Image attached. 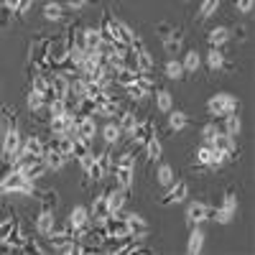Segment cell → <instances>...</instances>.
Segmentation results:
<instances>
[{"instance_id": "31", "label": "cell", "mask_w": 255, "mask_h": 255, "mask_svg": "<svg viewBox=\"0 0 255 255\" xmlns=\"http://www.w3.org/2000/svg\"><path fill=\"white\" fill-rule=\"evenodd\" d=\"M138 69H130V67H120L118 72H115V84L118 87H125V84H133L135 79H138Z\"/></svg>"}, {"instance_id": "20", "label": "cell", "mask_w": 255, "mask_h": 255, "mask_svg": "<svg viewBox=\"0 0 255 255\" xmlns=\"http://www.w3.org/2000/svg\"><path fill=\"white\" fill-rule=\"evenodd\" d=\"M79 41H82V46L87 49V51H97V46L102 44V38H100V31L97 28H82L79 31Z\"/></svg>"}, {"instance_id": "18", "label": "cell", "mask_w": 255, "mask_h": 255, "mask_svg": "<svg viewBox=\"0 0 255 255\" xmlns=\"http://www.w3.org/2000/svg\"><path fill=\"white\" fill-rule=\"evenodd\" d=\"M41 158H44V163H46L49 171H61L64 163L69 161V158H64L56 148H44V156H41Z\"/></svg>"}, {"instance_id": "1", "label": "cell", "mask_w": 255, "mask_h": 255, "mask_svg": "<svg viewBox=\"0 0 255 255\" xmlns=\"http://www.w3.org/2000/svg\"><path fill=\"white\" fill-rule=\"evenodd\" d=\"M0 191H3V194L33 197L36 194V186H33V181H28L23 174H20L18 168H13V171H8L3 179H0Z\"/></svg>"}, {"instance_id": "41", "label": "cell", "mask_w": 255, "mask_h": 255, "mask_svg": "<svg viewBox=\"0 0 255 255\" xmlns=\"http://www.w3.org/2000/svg\"><path fill=\"white\" fill-rule=\"evenodd\" d=\"M92 153V148H90V140H84V138H74V148H72V156L74 158H82V156H87Z\"/></svg>"}, {"instance_id": "2", "label": "cell", "mask_w": 255, "mask_h": 255, "mask_svg": "<svg viewBox=\"0 0 255 255\" xmlns=\"http://www.w3.org/2000/svg\"><path fill=\"white\" fill-rule=\"evenodd\" d=\"M238 108H240L238 97L230 95V92H217L215 97H209V102H207V113L212 118H225L230 113H238Z\"/></svg>"}, {"instance_id": "16", "label": "cell", "mask_w": 255, "mask_h": 255, "mask_svg": "<svg viewBox=\"0 0 255 255\" xmlns=\"http://www.w3.org/2000/svg\"><path fill=\"white\" fill-rule=\"evenodd\" d=\"M113 36H115V41H120V44H128V46H130V41L135 38V31L128 26L125 20L113 18Z\"/></svg>"}, {"instance_id": "50", "label": "cell", "mask_w": 255, "mask_h": 255, "mask_svg": "<svg viewBox=\"0 0 255 255\" xmlns=\"http://www.w3.org/2000/svg\"><path fill=\"white\" fill-rule=\"evenodd\" d=\"M235 5H238L240 13H250L253 5H255V0H235Z\"/></svg>"}, {"instance_id": "10", "label": "cell", "mask_w": 255, "mask_h": 255, "mask_svg": "<svg viewBox=\"0 0 255 255\" xmlns=\"http://www.w3.org/2000/svg\"><path fill=\"white\" fill-rule=\"evenodd\" d=\"M95 115L97 118H118L120 115V102L110 100V97H102L95 102Z\"/></svg>"}, {"instance_id": "27", "label": "cell", "mask_w": 255, "mask_h": 255, "mask_svg": "<svg viewBox=\"0 0 255 255\" xmlns=\"http://www.w3.org/2000/svg\"><path fill=\"white\" fill-rule=\"evenodd\" d=\"M181 67H184L186 74H197V72L202 69V56H199V51L189 49V51L184 54V59H181Z\"/></svg>"}, {"instance_id": "47", "label": "cell", "mask_w": 255, "mask_h": 255, "mask_svg": "<svg viewBox=\"0 0 255 255\" xmlns=\"http://www.w3.org/2000/svg\"><path fill=\"white\" fill-rule=\"evenodd\" d=\"M18 225V220H13V217H8V220H3L0 222V240H5L8 235H10V230Z\"/></svg>"}, {"instance_id": "40", "label": "cell", "mask_w": 255, "mask_h": 255, "mask_svg": "<svg viewBox=\"0 0 255 255\" xmlns=\"http://www.w3.org/2000/svg\"><path fill=\"white\" fill-rule=\"evenodd\" d=\"M28 110L31 113H38V110H44L46 108V102H44V95H41V92H36V90H31L28 92Z\"/></svg>"}, {"instance_id": "19", "label": "cell", "mask_w": 255, "mask_h": 255, "mask_svg": "<svg viewBox=\"0 0 255 255\" xmlns=\"http://www.w3.org/2000/svg\"><path fill=\"white\" fill-rule=\"evenodd\" d=\"M18 171L23 174L28 181H38V179H44V174L49 171V168H46L44 158H38V161H33V163H28V166H23V168H18Z\"/></svg>"}, {"instance_id": "49", "label": "cell", "mask_w": 255, "mask_h": 255, "mask_svg": "<svg viewBox=\"0 0 255 255\" xmlns=\"http://www.w3.org/2000/svg\"><path fill=\"white\" fill-rule=\"evenodd\" d=\"M77 163L82 166V171H87V168L95 163V153H87V156H82V158H77Z\"/></svg>"}, {"instance_id": "9", "label": "cell", "mask_w": 255, "mask_h": 255, "mask_svg": "<svg viewBox=\"0 0 255 255\" xmlns=\"http://www.w3.org/2000/svg\"><path fill=\"white\" fill-rule=\"evenodd\" d=\"M125 202H128V189L123 186H113L108 189V207H110V215H118V212L125 209Z\"/></svg>"}, {"instance_id": "44", "label": "cell", "mask_w": 255, "mask_h": 255, "mask_svg": "<svg viewBox=\"0 0 255 255\" xmlns=\"http://www.w3.org/2000/svg\"><path fill=\"white\" fill-rule=\"evenodd\" d=\"M220 207H222L225 212H230V215H235V212H238V197H235V191H227Z\"/></svg>"}, {"instance_id": "54", "label": "cell", "mask_w": 255, "mask_h": 255, "mask_svg": "<svg viewBox=\"0 0 255 255\" xmlns=\"http://www.w3.org/2000/svg\"><path fill=\"white\" fill-rule=\"evenodd\" d=\"M31 3H33V0H20V5H18V10H15V15H23L28 8H31Z\"/></svg>"}, {"instance_id": "34", "label": "cell", "mask_w": 255, "mask_h": 255, "mask_svg": "<svg viewBox=\"0 0 255 255\" xmlns=\"http://www.w3.org/2000/svg\"><path fill=\"white\" fill-rule=\"evenodd\" d=\"M44 18L49 20V23H59V20L64 18V3H46L44 5Z\"/></svg>"}, {"instance_id": "17", "label": "cell", "mask_w": 255, "mask_h": 255, "mask_svg": "<svg viewBox=\"0 0 255 255\" xmlns=\"http://www.w3.org/2000/svg\"><path fill=\"white\" fill-rule=\"evenodd\" d=\"M133 56H135V67H138V72H153L156 61H153L151 51L145 49V44L138 46V49H133Z\"/></svg>"}, {"instance_id": "38", "label": "cell", "mask_w": 255, "mask_h": 255, "mask_svg": "<svg viewBox=\"0 0 255 255\" xmlns=\"http://www.w3.org/2000/svg\"><path fill=\"white\" fill-rule=\"evenodd\" d=\"M217 135H220V125H217V123H207V125L202 128V143L212 145Z\"/></svg>"}, {"instance_id": "3", "label": "cell", "mask_w": 255, "mask_h": 255, "mask_svg": "<svg viewBox=\"0 0 255 255\" xmlns=\"http://www.w3.org/2000/svg\"><path fill=\"white\" fill-rule=\"evenodd\" d=\"M20 148H23V135H20V130L15 125L5 128L3 145H0V158H3V163H13L15 156L20 153Z\"/></svg>"}, {"instance_id": "32", "label": "cell", "mask_w": 255, "mask_h": 255, "mask_svg": "<svg viewBox=\"0 0 255 255\" xmlns=\"http://www.w3.org/2000/svg\"><path fill=\"white\" fill-rule=\"evenodd\" d=\"M153 97H156V108H158L161 113L174 110V95L168 92V90H156V92H153Z\"/></svg>"}, {"instance_id": "37", "label": "cell", "mask_w": 255, "mask_h": 255, "mask_svg": "<svg viewBox=\"0 0 255 255\" xmlns=\"http://www.w3.org/2000/svg\"><path fill=\"white\" fill-rule=\"evenodd\" d=\"M220 5H222V0H202V5L197 10V20H207L209 15H215Z\"/></svg>"}, {"instance_id": "33", "label": "cell", "mask_w": 255, "mask_h": 255, "mask_svg": "<svg viewBox=\"0 0 255 255\" xmlns=\"http://www.w3.org/2000/svg\"><path fill=\"white\" fill-rule=\"evenodd\" d=\"M20 151L33 153V156H44V138H38V135L23 138V148H20Z\"/></svg>"}, {"instance_id": "8", "label": "cell", "mask_w": 255, "mask_h": 255, "mask_svg": "<svg viewBox=\"0 0 255 255\" xmlns=\"http://www.w3.org/2000/svg\"><path fill=\"white\" fill-rule=\"evenodd\" d=\"M67 225H69L72 230H84V227H90V225H92V220H90V207L77 204V207L69 212Z\"/></svg>"}, {"instance_id": "48", "label": "cell", "mask_w": 255, "mask_h": 255, "mask_svg": "<svg viewBox=\"0 0 255 255\" xmlns=\"http://www.w3.org/2000/svg\"><path fill=\"white\" fill-rule=\"evenodd\" d=\"M41 197H44V199H41V202H44V204H41V209H54V202L59 199L56 191H46V194H41Z\"/></svg>"}, {"instance_id": "55", "label": "cell", "mask_w": 255, "mask_h": 255, "mask_svg": "<svg viewBox=\"0 0 255 255\" xmlns=\"http://www.w3.org/2000/svg\"><path fill=\"white\" fill-rule=\"evenodd\" d=\"M3 5H5V8H10V10L15 13V10H18V5H20V0H3Z\"/></svg>"}, {"instance_id": "53", "label": "cell", "mask_w": 255, "mask_h": 255, "mask_svg": "<svg viewBox=\"0 0 255 255\" xmlns=\"http://www.w3.org/2000/svg\"><path fill=\"white\" fill-rule=\"evenodd\" d=\"M84 3H87V0H64V5H69V8H74V10L84 8Z\"/></svg>"}, {"instance_id": "28", "label": "cell", "mask_w": 255, "mask_h": 255, "mask_svg": "<svg viewBox=\"0 0 255 255\" xmlns=\"http://www.w3.org/2000/svg\"><path fill=\"white\" fill-rule=\"evenodd\" d=\"M181 44H184V38H181V33L174 28L168 36H163V51L168 54V56H176L179 54V49H181Z\"/></svg>"}, {"instance_id": "36", "label": "cell", "mask_w": 255, "mask_h": 255, "mask_svg": "<svg viewBox=\"0 0 255 255\" xmlns=\"http://www.w3.org/2000/svg\"><path fill=\"white\" fill-rule=\"evenodd\" d=\"M161 153H163V145H161V140H158V135L156 138H151L145 143V158L151 161V163H158V158H161Z\"/></svg>"}, {"instance_id": "5", "label": "cell", "mask_w": 255, "mask_h": 255, "mask_svg": "<svg viewBox=\"0 0 255 255\" xmlns=\"http://www.w3.org/2000/svg\"><path fill=\"white\" fill-rule=\"evenodd\" d=\"M151 138H156V123H153V118L138 120V125L133 128V133H130L133 145H135V148H145V143L151 140Z\"/></svg>"}, {"instance_id": "6", "label": "cell", "mask_w": 255, "mask_h": 255, "mask_svg": "<svg viewBox=\"0 0 255 255\" xmlns=\"http://www.w3.org/2000/svg\"><path fill=\"white\" fill-rule=\"evenodd\" d=\"M189 197V184L186 181H174L168 186V191L161 197V207H171V204H179Z\"/></svg>"}, {"instance_id": "35", "label": "cell", "mask_w": 255, "mask_h": 255, "mask_svg": "<svg viewBox=\"0 0 255 255\" xmlns=\"http://www.w3.org/2000/svg\"><path fill=\"white\" fill-rule=\"evenodd\" d=\"M123 90H125V95H128V97L135 100V102H140V100H145V97H151V92H148V90L143 87V84H140L138 79H135L133 84H125Z\"/></svg>"}, {"instance_id": "12", "label": "cell", "mask_w": 255, "mask_h": 255, "mask_svg": "<svg viewBox=\"0 0 255 255\" xmlns=\"http://www.w3.org/2000/svg\"><path fill=\"white\" fill-rule=\"evenodd\" d=\"M204 240H207L204 230H202L199 225H191L189 240H186V253H189V255H199V253H202V248H204Z\"/></svg>"}, {"instance_id": "21", "label": "cell", "mask_w": 255, "mask_h": 255, "mask_svg": "<svg viewBox=\"0 0 255 255\" xmlns=\"http://www.w3.org/2000/svg\"><path fill=\"white\" fill-rule=\"evenodd\" d=\"M222 133H227V135H240V130H243V120H240V115L238 113H230V115H225L222 118V128H220Z\"/></svg>"}, {"instance_id": "42", "label": "cell", "mask_w": 255, "mask_h": 255, "mask_svg": "<svg viewBox=\"0 0 255 255\" xmlns=\"http://www.w3.org/2000/svg\"><path fill=\"white\" fill-rule=\"evenodd\" d=\"M209 161H212V145L202 143V145L197 148V163L207 168V166H209Z\"/></svg>"}, {"instance_id": "13", "label": "cell", "mask_w": 255, "mask_h": 255, "mask_svg": "<svg viewBox=\"0 0 255 255\" xmlns=\"http://www.w3.org/2000/svg\"><path fill=\"white\" fill-rule=\"evenodd\" d=\"M100 135H102V140H105V145H118L120 140H123V133H120V125H118V120H108L102 125V130H100Z\"/></svg>"}, {"instance_id": "4", "label": "cell", "mask_w": 255, "mask_h": 255, "mask_svg": "<svg viewBox=\"0 0 255 255\" xmlns=\"http://www.w3.org/2000/svg\"><path fill=\"white\" fill-rule=\"evenodd\" d=\"M69 49H72V41L67 36H59V38H49V51H46V59L51 61L54 72H61L64 64L69 59Z\"/></svg>"}, {"instance_id": "52", "label": "cell", "mask_w": 255, "mask_h": 255, "mask_svg": "<svg viewBox=\"0 0 255 255\" xmlns=\"http://www.w3.org/2000/svg\"><path fill=\"white\" fill-rule=\"evenodd\" d=\"M156 31H158V36L163 38V36H168V33L174 31V26H171V23H158V26H156Z\"/></svg>"}, {"instance_id": "15", "label": "cell", "mask_w": 255, "mask_h": 255, "mask_svg": "<svg viewBox=\"0 0 255 255\" xmlns=\"http://www.w3.org/2000/svg\"><path fill=\"white\" fill-rule=\"evenodd\" d=\"M113 176L118 179V186L123 189H130L133 186V179H135V166H128V163H118Z\"/></svg>"}, {"instance_id": "45", "label": "cell", "mask_w": 255, "mask_h": 255, "mask_svg": "<svg viewBox=\"0 0 255 255\" xmlns=\"http://www.w3.org/2000/svg\"><path fill=\"white\" fill-rule=\"evenodd\" d=\"M46 108H49V120L67 113V105H64V100H51V102L46 105Z\"/></svg>"}, {"instance_id": "29", "label": "cell", "mask_w": 255, "mask_h": 255, "mask_svg": "<svg viewBox=\"0 0 255 255\" xmlns=\"http://www.w3.org/2000/svg\"><path fill=\"white\" fill-rule=\"evenodd\" d=\"M207 67L212 69V72H220L222 67H225V51L222 49H217V46H209V51H207Z\"/></svg>"}, {"instance_id": "11", "label": "cell", "mask_w": 255, "mask_h": 255, "mask_svg": "<svg viewBox=\"0 0 255 255\" xmlns=\"http://www.w3.org/2000/svg\"><path fill=\"white\" fill-rule=\"evenodd\" d=\"M204 220H209V204L204 202H191L186 209V222L189 225H202Z\"/></svg>"}, {"instance_id": "26", "label": "cell", "mask_w": 255, "mask_h": 255, "mask_svg": "<svg viewBox=\"0 0 255 255\" xmlns=\"http://www.w3.org/2000/svg\"><path fill=\"white\" fill-rule=\"evenodd\" d=\"M166 115H168V130L171 133H181L184 128L189 125V115L181 113V110H168Z\"/></svg>"}, {"instance_id": "56", "label": "cell", "mask_w": 255, "mask_h": 255, "mask_svg": "<svg viewBox=\"0 0 255 255\" xmlns=\"http://www.w3.org/2000/svg\"><path fill=\"white\" fill-rule=\"evenodd\" d=\"M0 133H3V118H0Z\"/></svg>"}, {"instance_id": "51", "label": "cell", "mask_w": 255, "mask_h": 255, "mask_svg": "<svg viewBox=\"0 0 255 255\" xmlns=\"http://www.w3.org/2000/svg\"><path fill=\"white\" fill-rule=\"evenodd\" d=\"M10 15H13L10 8H5V5L0 8V26H8V18H10Z\"/></svg>"}, {"instance_id": "46", "label": "cell", "mask_w": 255, "mask_h": 255, "mask_svg": "<svg viewBox=\"0 0 255 255\" xmlns=\"http://www.w3.org/2000/svg\"><path fill=\"white\" fill-rule=\"evenodd\" d=\"M84 174H87V179H90V181H105V171L100 168V163H97V161H95V163L87 168V171H84Z\"/></svg>"}, {"instance_id": "14", "label": "cell", "mask_w": 255, "mask_h": 255, "mask_svg": "<svg viewBox=\"0 0 255 255\" xmlns=\"http://www.w3.org/2000/svg\"><path fill=\"white\" fill-rule=\"evenodd\" d=\"M125 220H128V230H130V235L135 240H143L148 235V230H151V227H148V222L140 215H135V212H133V215H125Z\"/></svg>"}, {"instance_id": "39", "label": "cell", "mask_w": 255, "mask_h": 255, "mask_svg": "<svg viewBox=\"0 0 255 255\" xmlns=\"http://www.w3.org/2000/svg\"><path fill=\"white\" fill-rule=\"evenodd\" d=\"M72 148H74V138H67V135H59V143H56V151L64 156V158H74L72 156Z\"/></svg>"}, {"instance_id": "22", "label": "cell", "mask_w": 255, "mask_h": 255, "mask_svg": "<svg viewBox=\"0 0 255 255\" xmlns=\"http://www.w3.org/2000/svg\"><path fill=\"white\" fill-rule=\"evenodd\" d=\"M212 148H217V151H222V153H227V156H235L238 143H235V138H232V135H227V133H222V130H220V135L215 138Z\"/></svg>"}, {"instance_id": "23", "label": "cell", "mask_w": 255, "mask_h": 255, "mask_svg": "<svg viewBox=\"0 0 255 255\" xmlns=\"http://www.w3.org/2000/svg\"><path fill=\"white\" fill-rule=\"evenodd\" d=\"M138 115L135 113H130V110H120V120H118V125H120V133H123V138H130V133H133V128L138 125Z\"/></svg>"}, {"instance_id": "24", "label": "cell", "mask_w": 255, "mask_h": 255, "mask_svg": "<svg viewBox=\"0 0 255 255\" xmlns=\"http://www.w3.org/2000/svg\"><path fill=\"white\" fill-rule=\"evenodd\" d=\"M156 181H158V186H163V189H168V186L176 181V174H174L171 163H158V166H156Z\"/></svg>"}, {"instance_id": "7", "label": "cell", "mask_w": 255, "mask_h": 255, "mask_svg": "<svg viewBox=\"0 0 255 255\" xmlns=\"http://www.w3.org/2000/svg\"><path fill=\"white\" fill-rule=\"evenodd\" d=\"M56 227V215H54V209H41L38 212V217H36V232L41 238H49L51 232Z\"/></svg>"}, {"instance_id": "43", "label": "cell", "mask_w": 255, "mask_h": 255, "mask_svg": "<svg viewBox=\"0 0 255 255\" xmlns=\"http://www.w3.org/2000/svg\"><path fill=\"white\" fill-rule=\"evenodd\" d=\"M5 240H8V243H10V245H13L15 250H20V245L26 243V235H23V232H20V225H15V227L10 230V235H8Z\"/></svg>"}, {"instance_id": "30", "label": "cell", "mask_w": 255, "mask_h": 255, "mask_svg": "<svg viewBox=\"0 0 255 255\" xmlns=\"http://www.w3.org/2000/svg\"><path fill=\"white\" fill-rule=\"evenodd\" d=\"M163 74H166V79H184V67H181V61L176 59V56H171V59H168L166 64H163Z\"/></svg>"}, {"instance_id": "25", "label": "cell", "mask_w": 255, "mask_h": 255, "mask_svg": "<svg viewBox=\"0 0 255 255\" xmlns=\"http://www.w3.org/2000/svg\"><path fill=\"white\" fill-rule=\"evenodd\" d=\"M227 41H230V28L227 26H215V28L209 31V36H207V44L209 46H217V49H222Z\"/></svg>"}]
</instances>
